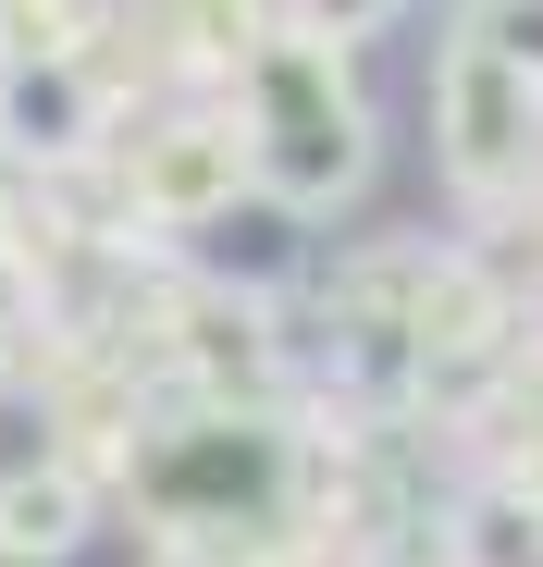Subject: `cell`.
I'll return each instance as SVG.
<instances>
[{
	"label": "cell",
	"instance_id": "cell-1",
	"mask_svg": "<svg viewBox=\"0 0 543 567\" xmlns=\"http://www.w3.org/2000/svg\"><path fill=\"white\" fill-rule=\"evenodd\" d=\"M309 13V38H371L383 13H408V0H297Z\"/></svg>",
	"mask_w": 543,
	"mask_h": 567
}]
</instances>
